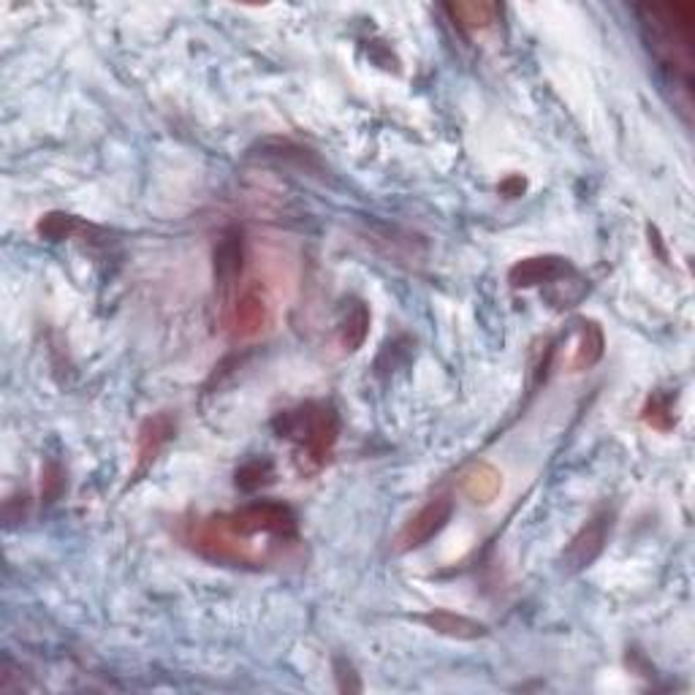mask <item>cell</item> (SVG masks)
<instances>
[{
	"instance_id": "cell-16",
	"label": "cell",
	"mask_w": 695,
	"mask_h": 695,
	"mask_svg": "<svg viewBox=\"0 0 695 695\" xmlns=\"http://www.w3.org/2000/svg\"><path fill=\"white\" fill-rule=\"evenodd\" d=\"M641 419H644V424H650L652 430H660V432L674 430L676 413H674V399H671V394H652V397L647 399L644 410H641Z\"/></svg>"
},
{
	"instance_id": "cell-15",
	"label": "cell",
	"mask_w": 695,
	"mask_h": 695,
	"mask_svg": "<svg viewBox=\"0 0 695 695\" xmlns=\"http://www.w3.org/2000/svg\"><path fill=\"white\" fill-rule=\"evenodd\" d=\"M451 20L456 22L465 31H484V27H492L500 16V5L497 3H486V0H473V3H449L445 5Z\"/></svg>"
},
{
	"instance_id": "cell-7",
	"label": "cell",
	"mask_w": 695,
	"mask_h": 695,
	"mask_svg": "<svg viewBox=\"0 0 695 695\" xmlns=\"http://www.w3.org/2000/svg\"><path fill=\"white\" fill-rule=\"evenodd\" d=\"M571 261L563 256H530L521 258L508 272V283L514 288H536V286H554L563 277L573 275Z\"/></svg>"
},
{
	"instance_id": "cell-3",
	"label": "cell",
	"mask_w": 695,
	"mask_h": 695,
	"mask_svg": "<svg viewBox=\"0 0 695 695\" xmlns=\"http://www.w3.org/2000/svg\"><path fill=\"white\" fill-rule=\"evenodd\" d=\"M280 438L294 440L316 467L327 465L340 438V419L332 405L305 402L294 410H283L272 421Z\"/></svg>"
},
{
	"instance_id": "cell-17",
	"label": "cell",
	"mask_w": 695,
	"mask_h": 695,
	"mask_svg": "<svg viewBox=\"0 0 695 695\" xmlns=\"http://www.w3.org/2000/svg\"><path fill=\"white\" fill-rule=\"evenodd\" d=\"M272 476H275V467L269 460H251L236 471V486L242 492H256L264 484H269Z\"/></svg>"
},
{
	"instance_id": "cell-18",
	"label": "cell",
	"mask_w": 695,
	"mask_h": 695,
	"mask_svg": "<svg viewBox=\"0 0 695 695\" xmlns=\"http://www.w3.org/2000/svg\"><path fill=\"white\" fill-rule=\"evenodd\" d=\"M525 188H527V183L521 174H511V177H506L500 183V194L506 196V199H517V196L525 194Z\"/></svg>"
},
{
	"instance_id": "cell-11",
	"label": "cell",
	"mask_w": 695,
	"mask_h": 695,
	"mask_svg": "<svg viewBox=\"0 0 695 695\" xmlns=\"http://www.w3.org/2000/svg\"><path fill=\"white\" fill-rule=\"evenodd\" d=\"M419 622H424L427 628L434 630L438 636H445V639H456V641H476L486 636V625L478 622V619L465 617V614H454L445 611V608H434L430 614H419Z\"/></svg>"
},
{
	"instance_id": "cell-14",
	"label": "cell",
	"mask_w": 695,
	"mask_h": 695,
	"mask_svg": "<svg viewBox=\"0 0 695 695\" xmlns=\"http://www.w3.org/2000/svg\"><path fill=\"white\" fill-rule=\"evenodd\" d=\"M606 338L604 329L595 321H578V332H576V345H573V356L567 358V367L573 373H582V369L595 367L604 356Z\"/></svg>"
},
{
	"instance_id": "cell-6",
	"label": "cell",
	"mask_w": 695,
	"mask_h": 695,
	"mask_svg": "<svg viewBox=\"0 0 695 695\" xmlns=\"http://www.w3.org/2000/svg\"><path fill=\"white\" fill-rule=\"evenodd\" d=\"M451 514H454V503L449 497H434V500L427 503L402 527V532L397 536V552H413V549H421L424 543H430L449 525Z\"/></svg>"
},
{
	"instance_id": "cell-1",
	"label": "cell",
	"mask_w": 695,
	"mask_h": 695,
	"mask_svg": "<svg viewBox=\"0 0 695 695\" xmlns=\"http://www.w3.org/2000/svg\"><path fill=\"white\" fill-rule=\"evenodd\" d=\"M275 541L291 547L299 541L297 514L277 500H256L229 514L196 519L188 527V543L201 558L231 567H261L275 554Z\"/></svg>"
},
{
	"instance_id": "cell-2",
	"label": "cell",
	"mask_w": 695,
	"mask_h": 695,
	"mask_svg": "<svg viewBox=\"0 0 695 695\" xmlns=\"http://www.w3.org/2000/svg\"><path fill=\"white\" fill-rule=\"evenodd\" d=\"M647 49L691 103L695 66V5L693 3H639L636 5Z\"/></svg>"
},
{
	"instance_id": "cell-13",
	"label": "cell",
	"mask_w": 695,
	"mask_h": 695,
	"mask_svg": "<svg viewBox=\"0 0 695 695\" xmlns=\"http://www.w3.org/2000/svg\"><path fill=\"white\" fill-rule=\"evenodd\" d=\"M462 492H465L467 500H473L476 506H492L503 492L500 471H497L495 465H489V462H476V465L462 476Z\"/></svg>"
},
{
	"instance_id": "cell-4",
	"label": "cell",
	"mask_w": 695,
	"mask_h": 695,
	"mask_svg": "<svg viewBox=\"0 0 695 695\" xmlns=\"http://www.w3.org/2000/svg\"><path fill=\"white\" fill-rule=\"evenodd\" d=\"M272 299L261 286H247L225 310V323L236 340H253L272 327Z\"/></svg>"
},
{
	"instance_id": "cell-5",
	"label": "cell",
	"mask_w": 695,
	"mask_h": 695,
	"mask_svg": "<svg viewBox=\"0 0 695 695\" xmlns=\"http://www.w3.org/2000/svg\"><path fill=\"white\" fill-rule=\"evenodd\" d=\"M611 514L600 511L589 521H584L582 530L571 538V543L563 552V567L567 573L587 571L600 558V552L606 549L608 532H611Z\"/></svg>"
},
{
	"instance_id": "cell-8",
	"label": "cell",
	"mask_w": 695,
	"mask_h": 695,
	"mask_svg": "<svg viewBox=\"0 0 695 695\" xmlns=\"http://www.w3.org/2000/svg\"><path fill=\"white\" fill-rule=\"evenodd\" d=\"M216 283L223 297L234 291V286L242 277V266H245V236L240 229H229L220 234L216 245Z\"/></svg>"
},
{
	"instance_id": "cell-10",
	"label": "cell",
	"mask_w": 695,
	"mask_h": 695,
	"mask_svg": "<svg viewBox=\"0 0 695 695\" xmlns=\"http://www.w3.org/2000/svg\"><path fill=\"white\" fill-rule=\"evenodd\" d=\"M38 236L49 242H63V240H79V242H101L107 240L98 225L87 223V220L77 218V216H66V212H49L38 220L36 225Z\"/></svg>"
},
{
	"instance_id": "cell-9",
	"label": "cell",
	"mask_w": 695,
	"mask_h": 695,
	"mask_svg": "<svg viewBox=\"0 0 695 695\" xmlns=\"http://www.w3.org/2000/svg\"><path fill=\"white\" fill-rule=\"evenodd\" d=\"M177 432V419L172 413H155L139 430V445H136V473L133 476H142L155 460H158L161 449L174 438Z\"/></svg>"
},
{
	"instance_id": "cell-12",
	"label": "cell",
	"mask_w": 695,
	"mask_h": 695,
	"mask_svg": "<svg viewBox=\"0 0 695 695\" xmlns=\"http://www.w3.org/2000/svg\"><path fill=\"white\" fill-rule=\"evenodd\" d=\"M369 307L362 299H348L338 316V340L345 351H358L369 334Z\"/></svg>"
}]
</instances>
